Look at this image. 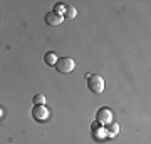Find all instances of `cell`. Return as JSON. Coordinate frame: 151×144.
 I'll return each mask as SVG.
<instances>
[{
    "mask_svg": "<svg viewBox=\"0 0 151 144\" xmlns=\"http://www.w3.org/2000/svg\"><path fill=\"white\" fill-rule=\"evenodd\" d=\"M118 131H119L118 124H116V123H109L108 126H106V129H104V134L111 138V136H116V134H118Z\"/></svg>",
    "mask_w": 151,
    "mask_h": 144,
    "instance_id": "8992f818",
    "label": "cell"
},
{
    "mask_svg": "<svg viewBox=\"0 0 151 144\" xmlns=\"http://www.w3.org/2000/svg\"><path fill=\"white\" fill-rule=\"evenodd\" d=\"M54 67H55L57 72H60V74H69V72L74 70L76 64H74V60L70 59V57H57Z\"/></svg>",
    "mask_w": 151,
    "mask_h": 144,
    "instance_id": "6da1fadb",
    "label": "cell"
},
{
    "mask_svg": "<svg viewBox=\"0 0 151 144\" xmlns=\"http://www.w3.org/2000/svg\"><path fill=\"white\" fill-rule=\"evenodd\" d=\"M0 114H2V111H0Z\"/></svg>",
    "mask_w": 151,
    "mask_h": 144,
    "instance_id": "7c38bea8",
    "label": "cell"
},
{
    "mask_svg": "<svg viewBox=\"0 0 151 144\" xmlns=\"http://www.w3.org/2000/svg\"><path fill=\"white\" fill-rule=\"evenodd\" d=\"M55 60H57V55H55V54L52 52V50H49V52L44 54V62H45L47 65H52V67H54Z\"/></svg>",
    "mask_w": 151,
    "mask_h": 144,
    "instance_id": "52a82bcc",
    "label": "cell"
},
{
    "mask_svg": "<svg viewBox=\"0 0 151 144\" xmlns=\"http://www.w3.org/2000/svg\"><path fill=\"white\" fill-rule=\"evenodd\" d=\"M44 20H45V24H47V25L54 27V25H60V24L64 22V17H62V15H57L55 12L50 10V12H47V14H45Z\"/></svg>",
    "mask_w": 151,
    "mask_h": 144,
    "instance_id": "5b68a950",
    "label": "cell"
},
{
    "mask_svg": "<svg viewBox=\"0 0 151 144\" xmlns=\"http://www.w3.org/2000/svg\"><path fill=\"white\" fill-rule=\"evenodd\" d=\"M91 129H92V134H94V133H97V131L101 129V124H99V123H92Z\"/></svg>",
    "mask_w": 151,
    "mask_h": 144,
    "instance_id": "8fae6325",
    "label": "cell"
},
{
    "mask_svg": "<svg viewBox=\"0 0 151 144\" xmlns=\"http://www.w3.org/2000/svg\"><path fill=\"white\" fill-rule=\"evenodd\" d=\"M76 15H77V10H76V7H72V5H65L64 19H67V20H72V19H76Z\"/></svg>",
    "mask_w": 151,
    "mask_h": 144,
    "instance_id": "ba28073f",
    "label": "cell"
},
{
    "mask_svg": "<svg viewBox=\"0 0 151 144\" xmlns=\"http://www.w3.org/2000/svg\"><path fill=\"white\" fill-rule=\"evenodd\" d=\"M32 102L35 104V106H45V96H42V94H35V96L32 97Z\"/></svg>",
    "mask_w": 151,
    "mask_h": 144,
    "instance_id": "9c48e42d",
    "label": "cell"
},
{
    "mask_svg": "<svg viewBox=\"0 0 151 144\" xmlns=\"http://www.w3.org/2000/svg\"><path fill=\"white\" fill-rule=\"evenodd\" d=\"M52 12H55L57 15H62V17H64L65 5H64V4H55V5H54V10H52Z\"/></svg>",
    "mask_w": 151,
    "mask_h": 144,
    "instance_id": "30bf717a",
    "label": "cell"
},
{
    "mask_svg": "<svg viewBox=\"0 0 151 144\" xmlns=\"http://www.w3.org/2000/svg\"><path fill=\"white\" fill-rule=\"evenodd\" d=\"M32 117L37 123H45L49 119V109L45 106H34L32 107Z\"/></svg>",
    "mask_w": 151,
    "mask_h": 144,
    "instance_id": "3957f363",
    "label": "cell"
},
{
    "mask_svg": "<svg viewBox=\"0 0 151 144\" xmlns=\"http://www.w3.org/2000/svg\"><path fill=\"white\" fill-rule=\"evenodd\" d=\"M87 89L94 94H101L104 91V79L99 74H94L87 79Z\"/></svg>",
    "mask_w": 151,
    "mask_h": 144,
    "instance_id": "7a4b0ae2",
    "label": "cell"
},
{
    "mask_svg": "<svg viewBox=\"0 0 151 144\" xmlns=\"http://www.w3.org/2000/svg\"><path fill=\"white\" fill-rule=\"evenodd\" d=\"M96 123L108 126L109 123H113V112L109 111L108 107H101L96 114Z\"/></svg>",
    "mask_w": 151,
    "mask_h": 144,
    "instance_id": "277c9868",
    "label": "cell"
}]
</instances>
